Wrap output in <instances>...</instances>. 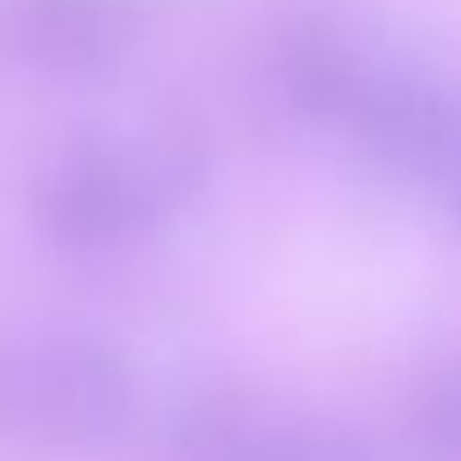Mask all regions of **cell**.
<instances>
[{"mask_svg":"<svg viewBox=\"0 0 461 461\" xmlns=\"http://www.w3.org/2000/svg\"><path fill=\"white\" fill-rule=\"evenodd\" d=\"M136 380L91 335L0 339V438L100 447L127 429Z\"/></svg>","mask_w":461,"mask_h":461,"instance_id":"obj_1","label":"cell"},{"mask_svg":"<svg viewBox=\"0 0 461 461\" xmlns=\"http://www.w3.org/2000/svg\"><path fill=\"white\" fill-rule=\"evenodd\" d=\"M190 167L172 149L86 145L64 154L37 185L41 230L73 254H109L140 240L181 199Z\"/></svg>","mask_w":461,"mask_h":461,"instance_id":"obj_2","label":"cell"},{"mask_svg":"<svg viewBox=\"0 0 461 461\" xmlns=\"http://www.w3.org/2000/svg\"><path fill=\"white\" fill-rule=\"evenodd\" d=\"M190 461H375L371 443L326 420H281L245 402H208L181 420Z\"/></svg>","mask_w":461,"mask_h":461,"instance_id":"obj_3","label":"cell"},{"mask_svg":"<svg viewBox=\"0 0 461 461\" xmlns=\"http://www.w3.org/2000/svg\"><path fill=\"white\" fill-rule=\"evenodd\" d=\"M10 37L46 73H95L118 55L122 19L109 0H28Z\"/></svg>","mask_w":461,"mask_h":461,"instance_id":"obj_4","label":"cell"},{"mask_svg":"<svg viewBox=\"0 0 461 461\" xmlns=\"http://www.w3.org/2000/svg\"><path fill=\"white\" fill-rule=\"evenodd\" d=\"M416 425H420V438L443 456V461H461V366L438 375L425 398H420V411H416Z\"/></svg>","mask_w":461,"mask_h":461,"instance_id":"obj_5","label":"cell"},{"mask_svg":"<svg viewBox=\"0 0 461 461\" xmlns=\"http://www.w3.org/2000/svg\"><path fill=\"white\" fill-rule=\"evenodd\" d=\"M443 199H447V208H452V217L461 221V167L452 172V181L443 185Z\"/></svg>","mask_w":461,"mask_h":461,"instance_id":"obj_6","label":"cell"}]
</instances>
